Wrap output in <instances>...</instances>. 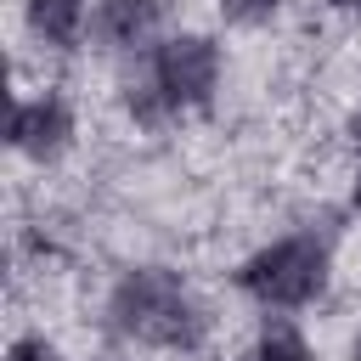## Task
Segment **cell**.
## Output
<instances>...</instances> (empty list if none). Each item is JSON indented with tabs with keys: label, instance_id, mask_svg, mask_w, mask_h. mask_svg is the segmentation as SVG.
I'll return each instance as SVG.
<instances>
[{
	"label": "cell",
	"instance_id": "obj_2",
	"mask_svg": "<svg viewBox=\"0 0 361 361\" xmlns=\"http://www.w3.org/2000/svg\"><path fill=\"white\" fill-rule=\"evenodd\" d=\"M344 209H333L327 220H293L259 243H248L231 271L226 288L254 310V316H310L333 299L338 288V237H344Z\"/></svg>",
	"mask_w": 361,
	"mask_h": 361
},
{
	"label": "cell",
	"instance_id": "obj_3",
	"mask_svg": "<svg viewBox=\"0 0 361 361\" xmlns=\"http://www.w3.org/2000/svg\"><path fill=\"white\" fill-rule=\"evenodd\" d=\"M147 79L158 85V96L169 102V113L186 124V118H209L226 96V73H231V56H226V39L214 28H197V23H175L147 56H141Z\"/></svg>",
	"mask_w": 361,
	"mask_h": 361
},
{
	"label": "cell",
	"instance_id": "obj_8",
	"mask_svg": "<svg viewBox=\"0 0 361 361\" xmlns=\"http://www.w3.org/2000/svg\"><path fill=\"white\" fill-rule=\"evenodd\" d=\"M237 361H327L299 316H254Z\"/></svg>",
	"mask_w": 361,
	"mask_h": 361
},
{
	"label": "cell",
	"instance_id": "obj_13",
	"mask_svg": "<svg viewBox=\"0 0 361 361\" xmlns=\"http://www.w3.org/2000/svg\"><path fill=\"white\" fill-rule=\"evenodd\" d=\"M333 17H344V23H361V0H322Z\"/></svg>",
	"mask_w": 361,
	"mask_h": 361
},
{
	"label": "cell",
	"instance_id": "obj_5",
	"mask_svg": "<svg viewBox=\"0 0 361 361\" xmlns=\"http://www.w3.org/2000/svg\"><path fill=\"white\" fill-rule=\"evenodd\" d=\"M175 28V0H90V56L107 68L141 62Z\"/></svg>",
	"mask_w": 361,
	"mask_h": 361
},
{
	"label": "cell",
	"instance_id": "obj_6",
	"mask_svg": "<svg viewBox=\"0 0 361 361\" xmlns=\"http://www.w3.org/2000/svg\"><path fill=\"white\" fill-rule=\"evenodd\" d=\"M17 28L39 62L90 56V0H17Z\"/></svg>",
	"mask_w": 361,
	"mask_h": 361
},
{
	"label": "cell",
	"instance_id": "obj_1",
	"mask_svg": "<svg viewBox=\"0 0 361 361\" xmlns=\"http://www.w3.org/2000/svg\"><path fill=\"white\" fill-rule=\"evenodd\" d=\"M102 333L135 355L197 361L220 338V305L209 288L169 259H130L102 288Z\"/></svg>",
	"mask_w": 361,
	"mask_h": 361
},
{
	"label": "cell",
	"instance_id": "obj_9",
	"mask_svg": "<svg viewBox=\"0 0 361 361\" xmlns=\"http://www.w3.org/2000/svg\"><path fill=\"white\" fill-rule=\"evenodd\" d=\"M293 11V0H214V23L231 34H265Z\"/></svg>",
	"mask_w": 361,
	"mask_h": 361
},
{
	"label": "cell",
	"instance_id": "obj_14",
	"mask_svg": "<svg viewBox=\"0 0 361 361\" xmlns=\"http://www.w3.org/2000/svg\"><path fill=\"white\" fill-rule=\"evenodd\" d=\"M344 361H361V322L344 333Z\"/></svg>",
	"mask_w": 361,
	"mask_h": 361
},
{
	"label": "cell",
	"instance_id": "obj_12",
	"mask_svg": "<svg viewBox=\"0 0 361 361\" xmlns=\"http://www.w3.org/2000/svg\"><path fill=\"white\" fill-rule=\"evenodd\" d=\"M338 209H344V220L361 231V164H350V175H344V197H338Z\"/></svg>",
	"mask_w": 361,
	"mask_h": 361
},
{
	"label": "cell",
	"instance_id": "obj_15",
	"mask_svg": "<svg viewBox=\"0 0 361 361\" xmlns=\"http://www.w3.org/2000/svg\"><path fill=\"white\" fill-rule=\"evenodd\" d=\"M73 361H113V355H102V350H96V355H73Z\"/></svg>",
	"mask_w": 361,
	"mask_h": 361
},
{
	"label": "cell",
	"instance_id": "obj_4",
	"mask_svg": "<svg viewBox=\"0 0 361 361\" xmlns=\"http://www.w3.org/2000/svg\"><path fill=\"white\" fill-rule=\"evenodd\" d=\"M85 141V113L73 102V90L62 79H39V85H17L11 107H6V152L34 169L51 175L62 169Z\"/></svg>",
	"mask_w": 361,
	"mask_h": 361
},
{
	"label": "cell",
	"instance_id": "obj_11",
	"mask_svg": "<svg viewBox=\"0 0 361 361\" xmlns=\"http://www.w3.org/2000/svg\"><path fill=\"white\" fill-rule=\"evenodd\" d=\"M338 141H344V152H350V164H361V96L344 107V118H338Z\"/></svg>",
	"mask_w": 361,
	"mask_h": 361
},
{
	"label": "cell",
	"instance_id": "obj_10",
	"mask_svg": "<svg viewBox=\"0 0 361 361\" xmlns=\"http://www.w3.org/2000/svg\"><path fill=\"white\" fill-rule=\"evenodd\" d=\"M0 361H73L68 350H62V338L51 333V327H17L11 338H6V355Z\"/></svg>",
	"mask_w": 361,
	"mask_h": 361
},
{
	"label": "cell",
	"instance_id": "obj_7",
	"mask_svg": "<svg viewBox=\"0 0 361 361\" xmlns=\"http://www.w3.org/2000/svg\"><path fill=\"white\" fill-rule=\"evenodd\" d=\"M113 107H118V118H124V130L130 135H169V130H180V118L169 113V102L158 96V85L147 79V68L141 62H130V68H113Z\"/></svg>",
	"mask_w": 361,
	"mask_h": 361
}]
</instances>
